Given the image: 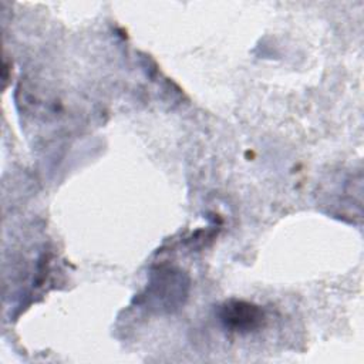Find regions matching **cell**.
I'll use <instances>...</instances> for the list:
<instances>
[{
    "mask_svg": "<svg viewBox=\"0 0 364 364\" xmlns=\"http://www.w3.org/2000/svg\"><path fill=\"white\" fill-rule=\"evenodd\" d=\"M189 290V280L183 272L172 267H158L151 273L144 299L156 311H173L183 306Z\"/></svg>",
    "mask_w": 364,
    "mask_h": 364,
    "instance_id": "6da1fadb",
    "label": "cell"
},
{
    "mask_svg": "<svg viewBox=\"0 0 364 364\" xmlns=\"http://www.w3.org/2000/svg\"><path fill=\"white\" fill-rule=\"evenodd\" d=\"M218 317L226 330L240 334L255 331L264 323V311L262 307L243 300L225 301L219 306Z\"/></svg>",
    "mask_w": 364,
    "mask_h": 364,
    "instance_id": "7a4b0ae2",
    "label": "cell"
}]
</instances>
